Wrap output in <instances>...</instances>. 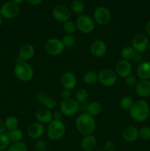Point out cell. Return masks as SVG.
Segmentation results:
<instances>
[{
    "label": "cell",
    "instance_id": "cell-1",
    "mask_svg": "<svg viewBox=\"0 0 150 151\" xmlns=\"http://www.w3.org/2000/svg\"><path fill=\"white\" fill-rule=\"evenodd\" d=\"M75 127L82 135H92L96 130L95 119L88 114L82 113L75 120Z\"/></svg>",
    "mask_w": 150,
    "mask_h": 151
},
{
    "label": "cell",
    "instance_id": "cell-2",
    "mask_svg": "<svg viewBox=\"0 0 150 151\" xmlns=\"http://www.w3.org/2000/svg\"><path fill=\"white\" fill-rule=\"evenodd\" d=\"M130 117L134 121L142 122L146 120L149 116V106L144 100H138L134 102L129 109Z\"/></svg>",
    "mask_w": 150,
    "mask_h": 151
},
{
    "label": "cell",
    "instance_id": "cell-3",
    "mask_svg": "<svg viewBox=\"0 0 150 151\" xmlns=\"http://www.w3.org/2000/svg\"><path fill=\"white\" fill-rule=\"evenodd\" d=\"M66 128L63 121L52 119L47 125L46 129L47 137L53 141H57L64 137Z\"/></svg>",
    "mask_w": 150,
    "mask_h": 151
},
{
    "label": "cell",
    "instance_id": "cell-4",
    "mask_svg": "<svg viewBox=\"0 0 150 151\" xmlns=\"http://www.w3.org/2000/svg\"><path fill=\"white\" fill-rule=\"evenodd\" d=\"M14 75L19 81L28 82L31 81L34 76L33 68L27 62L20 60L15 66Z\"/></svg>",
    "mask_w": 150,
    "mask_h": 151
},
{
    "label": "cell",
    "instance_id": "cell-5",
    "mask_svg": "<svg viewBox=\"0 0 150 151\" xmlns=\"http://www.w3.org/2000/svg\"><path fill=\"white\" fill-rule=\"evenodd\" d=\"M76 26L77 30L83 34L91 33L95 29V22L88 15H81L76 19Z\"/></svg>",
    "mask_w": 150,
    "mask_h": 151
},
{
    "label": "cell",
    "instance_id": "cell-6",
    "mask_svg": "<svg viewBox=\"0 0 150 151\" xmlns=\"http://www.w3.org/2000/svg\"><path fill=\"white\" fill-rule=\"evenodd\" d=\"M118 76L115 70L108 69H103L98 73V82L104 87H110L116 83Z\"/></svg>",
    "mask_w": 150,
    "mask_h": 151
},
{
    "label": "cell",
    "instance_id": "cell-7",
    "mask_svg": "<svg viewBox=\"0 0 150 151\" xmlns=\"http://www.w3.org/2000/svg\"><path fill=\"white\" fill-rule=\"evenodd\" d=\"M45 50L51 56H58L63 52L65 47L61 39L57 38H49L45 43Z\"/></svg>",
    "mask_w": 150,
    "mask_h": 151
},
{
    "label": "cell",
    "instance_id": "cell-8",
    "mask_svg": "<svg viewBox=\"0 0 150 151\" xmlns=\"http://www.w3.org/2000/svg\"><path fill=\"white\" fill-rule=\"evenodd\" d=\"M80 110V104L77 103L74 99L67 100H62L60 105V111L63 116H72L78 113Z\"/></svg>",
    "mask_w": 150,
    "mask_h": 151
},
{
    "label": "cell",
    "instance_id": "cell-9",
    "mask_svg": "<svg viewBox=\"0 0 150 151\" xmlns=\"http://www.w3.org/2000/svg\"><path fill=\"white\" fill-rule=\"evenodd\" d=\"M149 43V40L146 35L144 33H138L132 38L131 47L137 53L144 52L148 49Z\"/></svg>",
    "mask_w": 150,
    "mask_h": 151
},
{
    "label": "cell",
    "instance_id": "cell-10",
    "mask_svg": "<svg viewBox=\"0 0 150 151\" xmlns=\"http://www.w3.org/2000/svg\"><path fill=\"white\" fill-rule=\"evenodd\" d=\"M19 6L13 1H7L4 3L0 7V15L3 19H12L18 16L19 13Z\"/></svg>",
    "mask_w": 150,
    "mask_h": 151
},
{
    "label": "cell",
    "instance_id": "cell-11",
    "mask_svg": "<svg viewBox=\"0 0 150 151\" xmlns=\"http://www.w3.org/2000/svg\"><path fill=\"white\" fill-rule=\"evenodd\" d=\"M111 19V13L110 10L104 6L98 7L94 13V20L98 24L104 26L107 24Z\"/></svg>",
    "mask_w": 150,
    "mask_h": 151
},
{
    "label": "cell",
    "instance_id": "cell-12",
    "mask_svg": "<svg viewBox=\"0 0 150 151\" xmlns=\"http://www.w3.org/2000/svg\"><path fill=\"white\" fill-rule=\"evenodd\" d=\"M52 16L57 22L65 23L70 19L71 11L66 6L57 5L53 9Z\"/></svg>",
    "mask_w": 150,
    "mask_h": 151
},
{
    "label": "cell",
    "instance_id": "cell-13",
    "mask_svg": "<svg viewBox=\"0 0 150 151\" xmlns=\"http://www.w3.org/2000/svg\"><path fill=\"white\" fill-rule=\"evenodd\" d=\"M90 52L94 57L99 58L106 55L107 52V46L102 40H95L90 46Z\"/></svg>",
    "mask_w": 150,
    "mask_h": 151
},
{
    "label": "cell",
    "instance_id": "cell-14",
    "mask_svg": "<svg viewBox=\"0 0 150 151\" xmlns=\"http://www.w3.org/2000/svg\"><path fill=\"white\" fill-rule=\"evenodd\" d=\"M132 66L128 60L121 59L116 63L115 66V72L117 76L122 78H126L129 75H132Z\"/></svg>",
    "mask_w": 150,
    "mask_h": 151
},
{
    "label": "cell",
    "instance_id": "cell-15",
    "mask_svg": "<svg viewBox=\"0 0 150 151\" xmlns=\"http://www.w3.org/2000/svg\"><path fill=\"white\" fill-rule=\"evenodd\" d=\"M46 132V128L44 125L38 122H32L28 126L27 134L32 139H39Z\"/></svg>",
    "mask_w": 150,
    "mask_h": 151
},
{
    "label": "cell",
    "instance_id": "cell-16",
    "mask_svg": "<svg viewBox=\"0 0 150 151\" xmlns=\"http://www.w3.org/2000/svg\"><path fill=\"white\" fill-rule=\"evenodd\" d=\"M60 83L63 88L72 90L77 84V78L73 72H66L60 77Z\"/></svg>",
    "mask_w": 150,
    "mask_h": 151
},
{
    "label": "cell",
    "instance_id": "cell-17",
    "mask_svg": "<svg viewBox=\"0 0 150 151\" xmlns=\"http://www.w3.org/2000/svg\"><path fill=\"white\" fill-rule=\"evenodd\" d=\"M135 91L137 95L141 98H146L150 96V81L149 80H141L138 81L135 87Z\"/></svg>",
    "mask_w": 150,
    "mask_h": 151
},
{
    "label": "cell",
    "instance_id": "cell-18",
    "mask_svg": "<svg viewBox=\"0 0 150 151\" xmlns=\"http://www.w3.org/2000/svg\"><path fill=\"white\" fill-rule=\"evenodd\" d=\"M35 47L31 44H24L20 47L19 50V58L22 61L27 62L35 55Z\"/></svg>",
    "mask_w": 150,
    "mask_h": 151
},
{
    "label": "cell",
    "instance_id": "cell-19",
    "mask_svg": "<svg viewBox=\"0 0 150 151\" xmlns=\"http://www.w3.org/2000/svg\"><path fill=\"white\" fill-rule=\"evenodd\" d=\"M37 122L43 124V125H48L50 122L53 119V114L51 110L46 109V108H41L38 109L35 114Z\"/></svg>",
    "mask_w": 150,
    "mask_h": 151
},
{
    "label": "cell",
    "instance_id": "cell-20",
    "mask_svg": "<svg viewBox=\"0 0 150 151\" xmlns=\"http://www.w3.org/2000/svg\"><path fill=\"white\" fill-rule=\"evenodd\" d=\"M123 139L127 142H134L138 139V129L133 125H129L122 131Z\"/></svg>",
    "mask_w": 150,
    "mask_h": 151
},
{
    "label": "cell",
    "instance_id": "cell-21",
    "mask_svg": "<svg viewBox=\"0 0 150 151\" xmlns=\"http://www.w3.org/2000/svg\"><path fill=\"white\" fill-rule=\"evenodd\" d=\"M97 145L96 138L94 135L84 136L82 139L80 145L84 151H93Z\"/></svg>",
    "mask_w": 150,
    "mask_h": 151
},
{
    "label": "cell",
    "instance_id": "cell-22",
    "mask_svg": "<svg viewBox=\"0 0 150 151\" xmlns=\"http://www.w3.org/2000/svg\"><path fill=\"white\" fill-rule=\"evenodd\" d=\"M137 75L141 80L150 79V61H144L137 67Z\"/></svg>",
    "mask_w": 150,
    "mask_h": 151
},
{
    "label": "cell",
    "instance_id": "cell-23",
    "mask_svg": "<svg viewBox=\"0 0 150 151\" xmlns=\"http://www.w3.org/2000/svg\"><path fill=\"white\" fill-rule=\"evenodd\" d=\"M101 109H102V108H101V104L99 102L93 101L86 106L85 113L88 114L94 117V116H97L101 113Z\"/></svg>",
    "mask_w": 150,
    "mask_h": 151
},
{
    "label": "cell",
    "instance_id": "cell-24",
    "mask_svg": "<svg viewBox=\"0 0 150 151\" xmlns=\"http://www.w3.org/2000/svg\"><path fill=\"white\" fill-rule=\"evenodd\" d=\"M136 52L131 46H126V47H124L121 51V57L123 60L130 61L131 60L135 58V57L136 56Z\"/></svg>",
    "mask_w": 150,
    "mask_h": 151
},
{
    "label": "cell",
    "instance_id": "cell-25",
    "mask_svg": "<svg viewBox=\"0 0 150 151\" xmlns=\"http://www.w3.org/2000/svg\"><path fill=\"white\" fill-rule=\"evenodd\" d=\"M7 136L12 143L19 142H22V139L24 138V133L19 128H16V129L12 130V131H9Z\"/></svg>",
    "mask_w": 150,
    "mask_h": 151
},
{
    "label": "cell",
    "instance_id": "cell-26",
    "mask_svg": "<svg viewBox=\"0 0 150 151\" xmlns=\"http://www.w3.org/2000/svg\"><path fill=\"white\" fill-rule=\"evenodd\" d=\"M82 80L87 85H94L98 82V74L93 71H88L83 75Z\"/></svg>",
    "mask_w": 150,
    "mask_h": 151
},
{
    "label": "cell",
    "instance_id": "cell-27",
    "mask_svg": "<svg viewBox=\"0 0 150 151\" xmlns=\"http://www.w3.org/2000/svg\"><path fill=\"white\" fill-rule=\"evenodd\" d=\"M4 124H5L6 129H7L8 131H12V130L19 128V120L16 116L11 115L6 118V119L4 120Z\"/></svg>",
    "mask_w": 150,
    "mask_h": 151
},
{
    "label": "cell",
    "instance_id": "cell-28",
    "mask_svg": "<svg viewBox=\"0 0 150 151\" xmlns=\"http://www.w3.org/2000/svg\"><path fill=\"white\" fill-rule=\"evenodd\" d=\"M71 10L74 14L81 16L85 10V5L82 1H79V0H74V1H72L71 4Z\"/></svg>",
    "mask_w": 150,
    "mask_h": 151
},
{
    "label": "cell",
    "instance_id": "cell-29",
    "mask_svg": "<svg viewBox=\"0 0 150 151\" xmlns=\"http://www.w3.org/2000/svg\"><path fill=\"white\" fill-rule=\"evenodd\" d=\"M88 99V92L85 88H79L75 93L74 100L79 104H84Z\"/></svg>",
    "mask_w": 150,
    "mask_h": 151
},
{
    "label": "cell",
    "instance_id": "cell-30",
    "mask_svg": "<svg viewBox=\"0 0 150 151\" xmlns=\"http://www.w3.org/2000/svg\"><path fill=\"white\" fill-rule=\"evenodd\" d=\"M134 100L132 99V97H131L130 96H124L121 97V99L120 100L119 102V106L123 110L125 111H129V109H131V107L132 106L134 103Z\"/></svg>",
    "mask_w": 150,
    "mask_h": 151
},
{
    "label": "cell",
    "instance_id": "cell-31",
    "mask_svg": "<svg viewBox=\"0 0 150 151\" xmlns=\"http://www.w3.org/2000/svg\"><path fill=\"white\" fill-rule=\"evenodd\" d=\"M63 30L66 32V34H70V35H73L77 29H76V23L73 22V21H68V22L63 23Z\"/></svg>",
    "mask_w": 150,
    "mask_h": 151
},
{
    "label": "cell",
    "instance_id": "cell-32",
    "mask_svg": "<svg viewBox=\"0 0 150 151\" xmlns=\"http://www.w3.org/2000/svg\"><path fill=\"white\" fill-rule=\"evenodd\" d=\"M65 48H71L73 47L75 44V37L74 35H70V34H66L61 39Z\"/></svg>",
    "mask_w": 150,
    "mask_h": 151
},
{
    "label": "cell",
    "instance_id": "cell-33",
    "mask_svg": "<svg viewBox=\"0 0 150 151\" xmlns=\"http://www.w3.org/2000/svg\"><path fill=\"white\" fill-rule=\"evenodd\" d=\"M7 151H27V147L23 142L13 143L7 148Z\"/></svg>",
    "mask_w": 150,
    "mask_h": 151
},
{
    "label": "cell",
    "instance_id": "cell-34",
    "mask_svg": "<svg viewBox=\"0 0 150 151\" xmlns=\"http://www.w3.org/2000/svg\"><path fill=\"white\" fill-rule=\"evenodd\" d=\"M138 137L143 140H148L150 139V127L143 126L138 129Z\"/></svg>",
    "mask_w": 150,
    "mask_h": 151
},
{
    "label": "cell",
    "instance_id": "cell-35",
    "mask_svg": "<svg viewBox=\"0 0 150 151\" xmlns=\"http://www.w3.org/2000/svg\"><path fill=\"white\" fill-rule=\"evenodd\" d=\"M10 141L7 134H0V150H4L8 148L10 146Z\"/></svg>",
    "mask_w": 150,
    "mask_h": 151
},
{
    "label": "cell",
    "instance_id": "cell-36",
    "mask_svg": "<svg viewBox=\"0 0 150 151\" xmlns=\"http://www.w3.org/2000/svg\"><path fill=\"white\" fill-rule=\"evenodd\" d=\"M57 101H56L53 97H51L49 96V97H47L46 100H45V102H44L43 106H44V108H46V109L51 111L57 107Z\"/></svg>",
    "mask_w": 150,
    "mask_h": 151
},
{
    "label": "cell",
    "instance_id": "cell-37",
    "mask_svg": "<svg viewBox=\"0 0 150 151\" xmlns=\"http://www.w3.org/2000/svg\"><path fill=\"white\" fill-rule=\"evenodd\" d=\"M34 147L36 151H46L47 150V143L45 140L39 139L35 142Z\"/></svg>",
    "mask_w": 150,
    "mask_h": 151
},
{
    "label": "cell",
    "instance_id": "cell-38",
    "mask_svg": "<svg viewBox=\"0 0 150 151\" xmlns=\"http://www.w3.org/2000/svg\"><path fill=\"white\" fill-rule=\"evenodd\" d=\"M124 83L125 85L129 88H135L137 83H138V81H137V78H135V76L130 75L126 77V78H124Z\"/></svg>",
    "mask_w": 150,
    "mask_h": 151
},
{
    "label": "cell",
    "instance_id": "cell-39",
    "mask_svg": "<svg viewBox=\"0 0 150 151\" xmlns=\"http://www.w3.org/2000/svg\"><path fill=\"white\" fill-rule=\"evenodd\" d=\"M116 148V145L114 141H113V140H107L104 143L103 150L104 151H115Z\"/></svg>",
    "mask_w": 150,
    "mask_h": 151
},
{
    "label": "cell",
    "instance_id": "cell-40",
    "mask_svg": "<svg viewBox=\"0 0 150 151\" xmlns=\"http://www.w3.org/2000/svg\"><path fill=\"white\" fill-rule=\"evenodd\" d=\"M71 90L63 88L60 93V97L63 100H67L71 99Z\"/></svg>",
    "mask_w": 150,
    "mask_h": 151
},
{
    "label": "cell",
    "instance_id": "cell-41",
    "mask_svg": "<svg viewBox=\"0 0 150 151\" xmlns=\"http://www.w3.org/2000/svg\"><path fill=\"white\" fill-rule=\"evenodd\" d=\"M49 97L48 94L45 92H40L36 96V101L41 105H44V102Z\"/></svg>",
    "mask_w": 150,
    "mask_h": 151
},
{
    "label": "cell",
    "instance_id": "cell-42",
    "mask_svg": "<svg viewBox=\"0 0 150 151\" xmlns=\"http://www.w3.org/2000/svg\"><path fill=\"white\" fill-rule=\"evenodd\" d=\"M52 114H53V119H54V120L62 121L63 114H62V112L60 111V110L56 111H54V113H52Z\"/></svg>",
    "mask_w": 150,
    "mask_h": 151
},
{
    "label": "cell",
    "instance_id": "cell-43",
    "mask_svg": "<svg viewBox=\"0 0 150 151\" xmlns=\"http://www.w3.org/2000/svg\"><path fill=\"white\" fill-rule=\"evenodd\" d=\"M6 130L5 124H4V121H3L2 119H0V134H4V132Z\"/></svg>",
    "mask_w": 150,
    "mask_h": 151
},
{
    "label": "cell",
    "instance_id": "cell-44",
    "mask_svg": "<svg viewBox=\"0 0 150 151\" xmlns=\"http://www.w3.org/2000/svg\"><path fill=\"white\" fill-rule=\"evenodd\" d=\"M26 1L32 5H38L42 2L43 0H26Z\"/></svg>",
    "mask_w": 150,
    "mask_h": 151
},
{
    "label": "cell",
    "instance_id": "cell-45",
    "mask_svg": "<svg viewBox=\"0 0 150 151\" xmlns=\"http://www.w3.org/2000/svg\"><path fill=\"white\" fill-rule=\"evenodd\" d=\"M145 29H146V32L147 35L150 37V20L148 21L146 24L145 26Z\"/></svg>",
    "mask_w": 150,
    "mask_h": 151
},
{
    "label": "cell",
    "instance_id": "cell-46",
    "mask_svg": "<svg viewBox=\"0 0 150 151\" xmlns=\"http://www.w3.org/2000/svg\"><path fill=\"white\" fill-rule=\"evenodd\" d=\"M24 1L25 0H12V1H13V2H14L15 4H18V5L20 4H22V3H23Z\"/></svg>",
    "mask_w": 150,
    "mask_h": 151
},
{
    "label": "cell",
    "instance_id": "cell-47",
    "mask_svg": "<svg viewBox=\"0 0 150 151\" xmlns=\"http://www.w3.org/2000/svg\"><path fill=\"white\" fill-rule=\"evenodd\" d=\"M2 24H3V17L0 15V27H1Z\"/></svg>",
    "mask_w": 150,
    "mask_h": 151
},
{
    "label": "cell",
    "instance_id": "cell-48",
    "mask_svg": "<svg viewBox=\"0 0 150 151\" xmlns=\"http://www.w3.org/2000/svg\"><path fill=\"white\" fill-rule=\"evenodd\" d=\"M148 50H149V52H150V41H149V47H148Z\"/></svg>",
    "mask_w": 150,
    "mask_h": 151
},
{
    "label": "cell",
    "instance_id": "cell-49",
    "mask_svg": "<svg viewBox=\"0 0 150 151\" xmlns=\"http://www.w3.org/2000/svg\"><path fill=\"white\" fill-rule=\"evenodd\" d=\"M1 47H0V55H1Z\"/></svg>",
    "mask_w": 150,
    "mask_h": 151
},
{
    "label": "cell",
    "instance_id": "cell-50",
    "mask_svg": "<svg viewBox=\"0 0 150 151\" xmlns=\"http://www.w3.org/2000/svg\"><path fill=\"white\" fill-rule=\"evenodd\" d=\"M0 151H7V150H0Z\"/></svg>",
    "mask_w": 150,
    "mask_h": 151
},
{
    "label": "cell",
    "instance_id": "cell-51",
    "mask_svg": "<svg viewBox=\"0 0 150 151\" xmlns=\"http://www.w3.org/2000/svg\"><path fill=\"white\" fill-rule=\"evenodd\" d=\"M149 116H150V107H149Z\"/></svg>",
    "mask_w": 150,
    "mask_h": 151
}]
</instances>
